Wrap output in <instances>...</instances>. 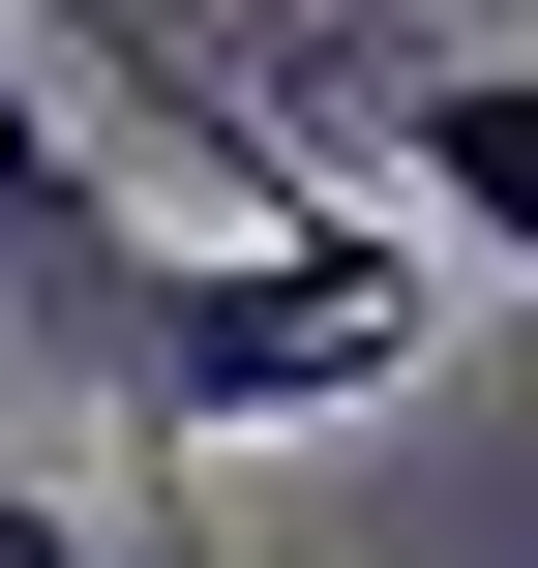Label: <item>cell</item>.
Returning a JSON list of instances; mask_svg holds the SVG:
<instances>
[{
	"label": "cell",
	"mask_w": 538,
	"mask_h": 568,
	"mask_svg": "<svg viewBox=\"0 0 538 568\" xmlns=\"http://www.w3.org/2000/svg\"><path fill=\"white\" fill-rule=\"evenodd\" d=\"M449 359V270L389 240V210H240L210 270H150V329H120V419H180V449H240V419H359V389H419Z\"/></svg>",
	"instance_id": "obj_1"
},
{
	"label": "cell",
	"mask_w": 538,
	"mask_h": 568,
	"mask_svg": "<svg viewBox=\"0 0 538 568\" xmlns=\"http://www.w3.org/2000/svg\"><path fill=\"white\" fill-rule=\"evenodd\" d=\"M150 270H180V240H150V210H120L90 150H60V90L0 60V300H30V359H90V389H120V329H150Z\"/></svg>",
	"instance_id": "obj_2"
},
{
	"label": "cell",
	"mask_w": 538,
	"mask_h": 568,
	"mask_svg": "<svg viewBox=\"0 0 538 568\" xmlns=\"http://www.w3.org/2000/svg\"><path fill=\"white\" fill-rule=\"evenodd\" d=\"M389 180L538 300V60H419V90H389Z\"/></svg>",
	"instance_id": "obj_3"
},
{
	"label": "cell",
	"mask_w": 538,
	"mask_h": 568,
	"mask_svg": "<svg viewBox=\"0 0 538 568\" xmlns=\"http://www.w3.org/2000/svg\"><path fill=\"white\" fill-rule=\"evenodd\" d=\"M0 568H120V539H90V509H30V479H0Z\"/></svg>",
	"instance_id": "obj_4"
},
{
	"label": "cell",
	"mask_w": 538,
	"mask_h": 568,
	"mask_svg": "<svg viewBox=\"0 0 538 568\" xmlns=\"http://www.w3.org/2000/svg\"><path fill=\"white\" fill-rule=\"evenodd\" d=\"M120 568H210V509H150V539H120Z\"/></svg>",
	"instance_id": "obj_5"
}]
</instances>
